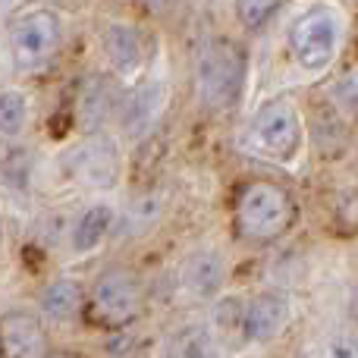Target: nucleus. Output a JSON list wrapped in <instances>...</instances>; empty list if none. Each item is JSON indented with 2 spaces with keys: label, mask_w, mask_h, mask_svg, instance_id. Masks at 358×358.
<instances>
[{
  "label": "nucleus",
  "mask_w": 358,
  "mask_h": 358,
  "mask_svg": "<svg viewBox=\"0 0 358 358\" xmlns=\"http://www.w3.org/2000/svg\"><path fill=\"white\" fill-rule=\"evenodd\" d=\"M296 198L273 179H255L242 185L236 198V233L248 242H273L296 223Z\"/></svg>",
  "instance_id": "1"
},
{
  "label": "nucleus",
  "mask_w": 358,
  "mask_h": 358,
  "mask_svg": "<svg viewBox=\"0 0 358 358\" xmlns=\"http://www.w3.org/2000/svg\"><path fill=\"white\" fill-rule=\"evenodd\" d=\"M280 3L283 0H236V13H239V22L245 29H261L264 22L273 19Z\"/></svg>",
  "instance_id": "19"
},
{
  "label": "nucleus",
  "mask_w": 358,
  "mask_h": 358,
  "mask_svg": "<svg viewBox=\"0 0 358 358\" xmlns=\"http://www.w3.org/2000/svg\"><path fill=\"white\" fill-rule=\"evenodd\" d=\"M248 148L258 155L273 157V161H289L296 157L299 145H302V120L299 110L289 101H271L252 117L245 129Z\"/></svg>",
  "instance_id": "5"
},
{
  "label": "nucleus",
  "mask_w": 358,
  "mask_h": 358,
  "mask_svg": "<svg viewBox=\"0 0 358 358\" xmlns=\"http://www.w3.org/2000/svg\"><path fill=\"white\" fill-rule=\"evenodd\" d=\"M227 261L217 248H198L179 267V292L189 302H210L223 289Z\"/></svg>",
  "instance_id": "9"
},
{
  "label": "nucleus",
  "mask_w": 358,
  "mask_h": 358,
  "mask_svg": "<svg viewBox=\"0 0 358 358\" xmlns=\"http://www.w3.org/2000/svg\"><path fill=\"white\" fill-rule=\"evenodd\" d=\"M113 214L110 204H88L73 223V233H69V245L76 255H88L107 239V233L113 229Z\"/></svg>",
  "instance_id": "14"
},
{
  "label": "nucleus",
  "mask_w": 358,
  "mask_h": 358,
  "mask_svg": "<svg viewBox=\"0 0 358 358\" xmlns=\"http://www.w3.org/2000/svg\"><path fill=\"white\" fill-rule=\"evenodd\" d=\"M289 48L305 73H324L343 48V19L330 6H315L292 22Z\"/></svg>",
  "instance_id": "3"
},
{
  "label": "nucleus",
  "mask_w": 358,
  "mask_h": 358,
  "mask_svg": "<svg viewBox=\"0 0 358 358\" xmlns=\"http://www.w3.org/2000/svg\"><path fill=\"white\" fill-rule=\"evenodd\" d=\"M41 317L31 311H6L0 317V358H41L44 349Z\"/></svg>",
  "instance_id": "11"
},
{
  "label": "nucleus",
  "mask_w": 358,
  "mask_h": 358,
  "mask_svg": "<svg viewBox=\"0 0 358 358\" xmlns=\"http://www.w3.org/2000/svg\"><path fill=\"white\" fill-rule=\"evenodd\" d=\"M292 321V299L280 289H264L248 302L242 330L252 343H273Z\"/></svg>",
  "instance_id": "8"
},
{
  "label": "nucleus",
  "mask_w": 358,
  "mask_h": 358,
  "mask_svg": "<svg viewBox=\"0 0 358 358\" xmlns=\"http://www.w3.org/2000/svg\"><path fill=\"white\" fill-rule=\"evenodd\" d=\"M60 44V19L50 10H29L13 19L6 48L19 69H38Z\"/></svg>",
  "instance_id": "6"
},
{
  "label": "nucleus",
  "mask_w": 358,
  "mask_h": 358,
  "mask_svg": "<svg viewBox=\"0 0 358 358\" xmlns=\"http://www.w3.org/2000/svg\"><path fill=\"white\" fill-rule=\"evenodd\" d=\"M0 242H3V233H0Z\"/></svg>",
  "instance_id": "21"
},
{
  "label": "nucleus",
  "mask_w": 358,
  "mask_h": 358,
  "mask_svg": "<svg viewBox=\"0 0 358 358\" xmlns=\"http://www.w3.org/2000/svg\"><path fill=\"white\" fill-rule=\"evenodd\" d=\"M82 305H85V289H82V283L73 277L50 280V283L41 289V296H38L41 315L48 317V321H57V324L73 321V317L82 311Z\"/></svg>",
  "instance_id": "13"
},
{
  "label": "nucleus",
  "mask_w": 358,
  "mask_h": 358,
  "mask_svg": "<svg viewBox=\"0 0 358 358\" xmlns=\"http://www.w3.org/2000/svg\"><path fill=\"white\" fill-rule=\"evenodd\" d=\"M161 217H164V198L157 192H145V195L132 198L129 208L123 210V217L113 220V227H117L120 236L132 239V236H145Z\"/></svg>",
  "instance_id": "17"
},
{
  "label": "nucleus",
  "mask_w": 358,
  "mask_h": 358,
  "mask_svg": "<svg viewBox=\"0 0 358 358\" xmlns=\"http://www.w3.org/2000/svg\"><path fill=\"white\" fill-rule=\"evenodd\" d=\"M167 107V85L164 82H145V85L132 88L126 94L123 107H120V123L129 138H145L164 117Z\"/></svg>",
  "instance_id": "10"
},
{
  "label": "nucleus",
  "mask_w": 358,
  "mask_h": 358,
  "mask_svg": "<svg viewBox=\"0 0 358 358\" xmlns=\"http://www.w3.org/2000/svg\"><path fill=\"white\" fill-rule=\"evenodd\" d=\"M104 54L117 76H136L142 66V35L126 22H110L104 29Z\"/></svg>",
  "instance_id": "12"
},
{
  "label": "nucleus",
  "mask_w": 358,
  "mask_h": 358,
  "mask_svg": "<svg viewBox=\"0 0 358 358\" xmlns=\"http://www.w3.org/2000/svg\"><path fill=\"white\" fill-rule=\"evenodd\" d=\"M248 57L229 38H214L201 48L195 60V88L208 110H229L239 104L245 88Z\"/></svg>",
  "instance_id": "2"
},
{
  "label": "nucleus",
  "mask_w": 358,
  "mask_h": 358,
  "mask_svg": "<svg viewBox=\"0 0 358 358\" xmlns=\"http://www.w3.org/2000/svg\"><path fill=\"white\" fill-rule=\"evenodd\" d=\"M41 358H76L73 352H44Z\"/></svg>",
  "instance_id": "20"
},
{
  "label": "nucleus",
  "mask_w": 358,
  "mask_h": 358,
  "mask_svg": "<svg viewBox=\"0 0 358 358\" xmlns=\"http://www.w3.org/2000/svg\"><path fill=\"white\" fill-rule=\"evenodd\" d=\"M66 173L85 189H113L120 182V148L104 136L85 138L66 155Z\"/></svg>",
  "instance_id": "7"
},
{
  "label": "nucleus",
  "mask_w": 358,
  "mask_h": 358,
  "mask_svg": "<svg viewBox=\"0 0 358 358\" xmlns=\"http://www.w3.org/2000/svg\"><path fill=\"white\" fill-rule=\"evenodd\" d=\"M161 358H220V349H217V336L204 324H189L167 336Z\"/></svg>",
  "instance_id": "16"
},
{
  "label": "nucleus",
  "mask_w": 358,
  "mask_h": 358,
  "mask_svg": "<svg viewBox=\"0 0 358 358\" xmlns=\"http://www.w3.org/2000/svg\"><path fill=\"white\" fill-rule=\"evenodd\" d=\"M88 311L104 327H129L142 315V283L129 267H107L88 289Z\"/></svg>",
  "instance_id": "4"
},
{
  "label": "nucleus",
  "mask_w": 358,
  "mask_h": 358,
  "mask_svg": "<svg viewBox=\"0 0 358 358\" xmlns=\"http://www.w3.org/2000/svg\"><path fill=\"white\" fill-rule=\"evenodd\" d=\"M113 113V92H110V82L104 76H92L85 79L79 94V123L82 129L88 132H98L101 126L110 120Z\"/></svg>",
  "instance_id": "15"
},
{
  "label": "nucleus",
  "mask_w": 358,
  "mask_h": 358,
  "mask_svg": "<svg viewBox=\"0 0 358 358\" xmlns=\"http://www.w3.org/2000/svg\"><path fill=\"white\" fill-rule=\"evenodd\" d=\"M29 123V98L19 88H0V136L16 138Z\"/></svg>",
  "instance_id": "18"
}]
</instances>
